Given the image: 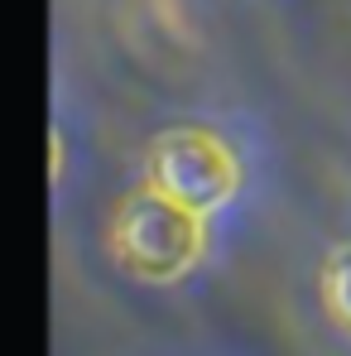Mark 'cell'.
<instances>
[{"label": "cell", "mask_w": 351, "mask_h": 356, "mask_svg": "<svg viewBox=\"0 0 351 356\" xmlns=\"http://www.w3.org/2000/svg\"><path fill=\"white\" fill-rule=\"evenodd\" d=\"M116 260L140 280H178L202 255V217L159 188L130 193L111 227Z\"/></svg>", "instance_id": "obj_1"}, {"label": "cell", "mask_w": 351, "mask_h": 356, "mask_svg": "<svg viewBox=\"0 0 351 356\" xmlns=\"http://www.w3.org/2000/svg\"><path fill=\"white\" fill-rule=\"evenodd\" d=\"M149 188L207 217L240 188V164L207 130H169L149 149Z\"/></svg>", "instance_id": "obj_2"}, {"label": "cell", "mask_w": 351, "mask_h": 356, "mask_svg": "<svg viewBox=\"0 0 351 356\" xmlns=\"http://www.w3.org/2000/svg\"><path fill=\"white\" fill-rule=\"evenodd\" d=\"M323 303H327L332 323L351 337V245L332 250V260L323 265Z\"/></svg>", "instance_id": "obj_3"}]
</instances>
